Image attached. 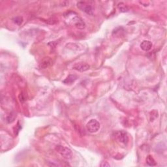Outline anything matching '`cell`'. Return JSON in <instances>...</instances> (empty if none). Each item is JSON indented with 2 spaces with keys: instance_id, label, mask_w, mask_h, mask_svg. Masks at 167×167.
<instances>
[{
  "instance_id": "obj_4",
  "label": "cell",
  "mask_w": 167,
  "mask_h": 167,
  "mask_svg": "<svg viewBox=\"0 0 167 167\" xmlns=\"http://www.w3.org/2000/svg\"><path fill=\"white\" fill-rule=\"evenodd\" d=\"M78 8L90 15L93 14V8L90 3L86 1H79L77 3Z\"/></svg>"
},
{
  "instance_id": "obj_8",
  "label": "cell",
  "mask_w": 167,
  "mask_h": 167,
  "mask_svg": "<svg viewBox=\"0 0 167 167\" xmlns=\"http://www.w3.org/2000/svg\"><path fill=\"white\" fill-rule=\"evenodd\" d=\"M52 64V60L49 57H46L42 60L41 63L40 64L39 67L40 69H46V68L50 67Z\"/></svg>"
},
{
  "instance_id": "obj_11",
  "label": "cell",
  "mask_w": 167,
  "mask_h": 167,
  "mask_svg": "<svg viewBox=\"0 0 167 167\" xmlns=\"http://www.w3.org/2000/svg\"><path fill=\"white\" fill-rule=\"evenodd\" d=\"M118 7H119V9H120V11L121 12H127L128 11V8H127V7L125 5V4H124L123 3H119L118 4Z\"/></svg>"
},
{
  "instance_id": "obj_13",
  "label": "cell",
  "mask_w": 167,
  "mask_h": 167,
  "mask_svg": "<svg viewBox=\"0 0 167 167\" xmlns=\"http://www.w3.org/2000/svg\"><path fill=\"white\" fill-rule=\"evenodd\" d=\"M15 118V114H10L8 117H7V122L8 123H12V121H14V120Z\"/></svg>"
},
{
  "instance_id": "obj_14",
  "label": "cell",
  "mask_w": 167,
  "mask_h": 167,
  "mask_svg": "<svg viewBox=\"0 0 167 167\" xmlns=\"http://www.w3.org/2000/svg\"><path fill=\"white\" fill-rule=\"evenodd\" d=\"M101 166H110V164H108L107 162H103V163L101 164Z\"/></svg>"
},
{
  "instance_id": "obj_6",
  "label": "cell",
  "mask_w": 167,
  "mask_h": 167,
  "mask_svg": "<svg viewBox=\"0 0 167 167\" xmlns=\"http://www.w3.org/2000/svg\"><path fill=\"white\" fill-rule=\"evenodd\" d=\"M90 67V65L86 63H78L73 66V69L79 72H84L89 69Z\"/></svg>"
},
{
  "instance_id": "obj_9",
  "label": "cell",
  "mask_w": 167,
  "mask_h": 167,
  "mask_svg": "<svg viewBox=\"0 0 167 167\" xmlns=\"http://www.w3.org/2000/svg\"><path fill=\"white\" fill-rule=\"evenodd\" d=\"M77 79V77L75 75H69L66 79L64 81V83L65 84H71L75 81Z\"/></svg>"
},
{
  "instance_id": "obj_2",
  "label": "cell",
  "mask_w": 167,
  "mask_h": 167,
  "mask_svg": "<svg viewBox=\"0 0 167 167\" xmlns=\"http://www.w3.org/2000/svg\"><path fill=\"white\" fill-rule=\"evenodd\" d=\"M55 150L57 153H59L63 157L67 159H70L73 157L72 151L65 146L58 145L55 147Z\"/></svg>"
},
{
  "instance_id": "obj_3",
  "label": "cell",
  "mask_w": 167,
  "mask_h": 167,
  "mask_svg": "<svg viewBox=\"0 0 167 167\" xmlns=\"http://www.w3.org/2000/svg\"><path fill=\"white\" fill-rule=\"evenodd\" d=\"M114 137L116 140L121 145H126L128 142V136L126 132L123 131H119L115 133Z\"/></svg>"
},
{
  "instance_id": "obj_7",
  "label": "cell",
  "mask_w": 167,
  "mask_h": 167,
  "mask_svg": "<svg viewBox=\"0 0 167 167\" xmlns=\"http://www.w3.org/2000/svg\"><path fill=\"white\" fill-rule=\"evenodd\" d=\"M152 46L153 44L151 43V42L150 41V40H143L140 44V47L142 50H143L144 51L146 52H148L149 50H150L151 49V48H152Z\"/></svg>"
},
{
  "instance_id": "obj_1",
  "label": "cell",
  "mask_w": 167,
  "mask_h": 167,
  "mask_svg": "<svg viewBox=\"0 0 167 167\" xmlns=\"http://www.w3.org/2000/svg\"><path fill=\"white\" fill-rule=\"evenodd\" d=\"M65 18L66 21L69 24H74L77 28L82 29L85 28L86 24L83 20L78 16L74 12H69L65 15Z\"/></svg>"
},
{
  "instance_id": "obj_10",
  "label": "cell",
  "mask_w": 167,
  "mask_h": 167,
  "mask_svg": "<svg viewBox=\"0 0 167 167\" xmlns=\"http://www.w3.org/2000/svg\"><path fill=\"white\" fill-rule=\"evenodd\" d=\"M146 163L148 164L149 166H155L156 165V162L154 160V159L152 157V156L148 155L146 159Z\"/></svg>"
},
{
  "instance_id": "obj_12",
  "label": "cell",
  "mask_w": 167,
  "mask_h": 167,
  "mask_svg": "<svg viewBox=\"0 0 167 167\" xmlns=\"http://www.w3.org/2000/svg\"><path fill=\"white\" fill-rule=\"evenodd\" d=\"M13 20V22H14L15 24H16L18 25H20L22 23L23 18H22L20 17V16H18V17L14 18H13V20Z\"/></svg>"
},
{
  "instance_id": "obj_5",
  "label": "cell",
  "mask_w": 167,
  "mask_h": 167,
  "mask_svg": "<svg viewBox=\"0 0 167 167\" xmlns=\"http://www.w3.org/2000/svg\"><path fill=\"white\" fill-rule=\"evenodd\" d=\"M86 129L90 133H96L99 130L100 123L96 120H91L89 122L87 123Z\"/></svg>"
}]
</instances>
